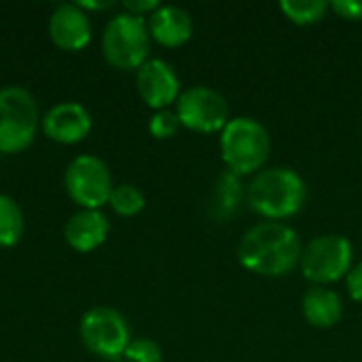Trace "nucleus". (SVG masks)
I'll list each match as a JSON object with an SVG mask.
<instances>
[{"label": "nucleus", "instance_id": "nucleus-1", "mask_svg": "<svg viewBox=\"0 0 362 362\" xmlns=\"http://www.w3.org/2000/svg\"><path fill=\"white\" fill-rule=\"evenodd\" d=\"M301 250L299 233L293 227L280 221H265L242 235L238 244V259L252 274L280 278L297 267Z\"/></svg>", "mask_w": 362, "mask_h": 362}, {"label": "nucleus", "instance_id": "nucleus-2", "mask_svg": "<svg viewBox=\"0 0 362 362\" xmlns=\"http://www.w3.org/2000/svg\"><path fill=\"white\" fill-rule=\"evenodd\" d=\"M305 199L308 187L303 178L284 165L261 170L246 189L248 206L269 221H282L297 214Z\"/></svg>", "mask_w": 362, "mask_h": 362}, {"label": "nucleus", "instance_id": "nucleus-3", "mask_svg": "<svg viewBox=\"0 0 362 362\" xmlns=\"http://www.w3.org/2000/svg\"><path fill=\"white\" fill-rule=\"evenodd\" d=\"M272 151V140L257 119L235 117L221 132V157L227 168L238 176L259 172Z\"/></svg>", "mask_w": 362, "mask_h": 362}, {"label": "nucleus", "instance_id": "nucleus-4", "mask_svg": "<svg viewBox=\"0 0 362 362\" xmlns=\"http://www.w3.org/2000/svg\"><path fill=\"white\" fill-rule=\"evenodd\" d=\"M102 51L110 66L119 70H138L151 51V32L144 17L127 11L117 13L104 28Z\"/></svg>", "mask_w": 362, "mask_h": 362}, {"label": "nucleus", "instance_id": "nucleus-5", "mask_svg": "<svg viewBox=\"0 0 362 362\" xmlns=\"http://www.w3.org/2000/svg\"><path fill=\"white\" fill-rule=\"evenodd\" d=\"M40 125L38 104L21 85L0 89V153L15 155L25 151Z\"/></svg>", "mask_w": 362, "mask_h": 362}, {"label": "nucleus", "instance_id": "nucleus-6", "mask_svg": "<svg viewBox=\"0 0 362 362\" xmlns=\"http://www.w3.org/2000/svg\"><path fill=\"white\" fill-rule=\"evenodd\" d=\"M78 335L83 346L98 358L108 362L121 361L129 341V325L121 312L108 305H95L81 318Z\"/></svg>", "mask_w": 362, "mask_h": 362}, {"label": "nucleus", "instance_id": "nucleus-7", "mask_svg": "<svg viewBox=\"0 0 362 362\" xmlns=\"http://www.w3.org/2000/svg\"><path fill=\"white\" fill-rule=\"evenodd\" d=\"M352 244L348 238L327 233L314 238L301 250V272L314 286H325L346 278L352 269Z\"/></svg>", "mask_w": 362, "mask_h": 362}, {"label": "nucleus", "instance_id": "nucleus-8", "mask_svg": "<svg viewBox=\"0 0 362 362\" xmlns=\"http://www.w3.org/2000/svg\"><path fill=\"white\" fill-rule=\"evenodd\" d=\"M66 193L81 210H100L115 189L108 165L95 155H78L64 174Z\"/></svg>", "mask_w": 362, "mask_h": 362}, {"label": "nucleus", "instance_id": "nucleus-9", "mask_svg": "<svg viewBox=\"0 0 362 362\" xmlns=\"http://www.w3.org/2000/svg\"><path fill=\"white\" fill-rule=\"evenodd\" d=\"M176 115L180 125L199 134H212L223 132L229 123V104L221 91L206 85H195L180 93Z\"/></svg>", "mask_w": 362, "mask_h": 362}, {"label": "nucleus", "instance_id": "nucleus-10", "mask_svg": "<svg viewBox=\"0 0 362 362\" xmlns=\"http://www.w3.org/2000/svg\"><path fill=\"white\" fill-rule=\"evenodd\" d=\"M136 87L146 106L165 110L180 98V78L174 68L159 57L146 59L136 70Z\"/></svg>", "mask_w": 362, "mask_h": 362}, {"label": "nucleus", "instance_id": "nucleus-11", "mask_svg": "<svg viewBox=\"0 0 362 362\" xmlns=\"http://www.w3.org/2000/svg\"><path fill=\"white\" fill-rule=\"evenodd\" d=\"M47 138L59 144H76L91 132V115L78 102H59L51 106L40 119Z\"/></svg>", "mask_w": 362, "mask_h": 362}, {"label": "nucleus", "instance_id": "nucleus-12", "mask_svg": "<svg viewBox=\"0 0 362 362\" xmlns=\"http://www.w3.org/2000/svg\"><path fill=\"white\" fill-rule=\"evenodd\" d=\"M49 36L62 51H81L91 40L89 15L76 2H64L55 6L49 17Z\"/></svg>", "mask_w": 362, "mask_h": 362}, {"label": "nucleus", "instance_id": "nucleus-13", "mask_svg": "<svg viewBox=\"0 0 362 362\" xmlns=\"http://www.w3.org/2000/svg\"><path fill=\"white\" fill-rule=\"evenodd\" d=\"M110 223L102 210H81L64 227L68 246L76 252H91L106 242Z\"/></svg>", "mask_w": 362, "mask_h": 362}, {"label": "nucleus", "instance_id": "nucleus-14", "mask_svg": "<svg viewBox=\"0 0 362 362\" xmlns=\"http://www.w3.org/2000/svg\"><path fill=\"white\" fill-rule=\"evenodd\" d=\"M146 25L151 38L163 47H180L193 36V17L176 4H161L155 13H151Z\"/></svg>", "mask_w": 362, "mask_h": 362}, {"label": "nucleus", "instance_id": "nucleus-15", "mask_svg": "<svg viewBox=\"0 0 362 362\" xmlns=\"http://www.w3.org/2000/svg\"><path fill=\"white\" fill-rule=\"evenodd\" d=\"M305 320L316 329H331L344 318L341 297L327 286H312L301 301Z\"/></svg>", "mask_w": 362, "mask_h": 362}, {"label": "nucleus", "instance_id": "nucleus-16", "mask_svg": "<svg viewBox=\"0 0 362 362\" xmlns=\"http://www.w3.org/2000/svg\"><path fill=\"white\" fill-rule=\"evenodd\" d=\"M244 189H242V180L238 174H233L231 170H225L212 191V202H210V212L214 218L218 221H229L242 202Z\"/></svg>", "mask_w": 362, "mask_h": 362}, {"label": "nucleus", "instance_id": "nucleus-17", "mask_svg": "<svg viewBox=\"0 0 362 362\" xmlns=\"http://www.w3.org/2000/svg\"><path fill=\"white\" fill-rule=\"evenodd\" d=\"M23 229L25 223L19 204L13 197L0 193V248L15 246L21 240Z\"/></svg>", "mask_w": 362, "mask_h": 362}, {"label": "nucleus", "instance_id": "nucleus-18", "mask_svg": "<svg viewBox=\"0 0 362 362\" xmlns=\"http://www.w3.org/2000/svg\"><path fill=\"white\" fill-rule=\"evenodd\" d=\"M329 6L331 4L327 0H282L280 2L282 13L299 25H310V23L320 21L325 13L329 11Z\"/></svg>", "mask_w": 362, "mask_h": 362}, {"label": "nucleus", "instance_id": "nucleus-19", "mask_svg": "<svg viewBox=\"0 0 362 362\" xmlns=\"http://www.w3.org/2000/svg\"><path fill=\"white\" fill-rule=\"evenodd\" d=\"M108 206L119 216H136L146 206V199H144V193L138 187L123 182V185H117L112 189V193L108 197Z\"/></svg>", "mask_w": 362, "mask_h": 362}, {"label": "nucleus", "instance_id": "nucleus-20", "mask_svg": "<svg viewBox=\"0 0 362 362\" xmlns=\"http://www.w3.org/2000/svg\"><path fill=\"white\" fill-rule=\"evenodd\" d=\"M123 358H125V362H161L163 361V352L153 339L138 337V339L129 341Z\"/></svg>", "mask_w": 362, "mask_h": 362}, {"label": "nucleus", "instance_id": "nucleus-21", "mask_svg": "<svg viewBox=\"0 0 362 362\" xmlns=\"http://www.w3.org/2000/svg\"><path fill=\"white\" fill-rule=\"evenodd\" d=\"M180 127V119L176 112H172L170 108L165 110H157L151 121H148V132L159 138V140H165V138H172Z\"/></svg>", "mask_w": 362, "mask_h": 362}, {"label": "nucleus", "instance_id": "nucleus-22", "mask_svg": "<svg viewBox=\"0 0 362 362\" xmlns=\"http://www.w3.org/2000/svg\"><path fill=\"white\" fill-rule=\"evenodd\" d=\"M331 8L344 19H350V21L362 19V0H335L331 2Z\"/></svg>", "mask_w": 362, "mask_h": 362}, {"label": "nucleus", "instance_id": "nucleus-23", "mask_svg": "<svg viewBox=\"0 0 362 362\" xmlns=\"http://www.w3.org/2000/svg\"><path fill=\"white\" fill-rule=\"evenodd\" d=\"M346 286H348V293L354 301L362 303V261L356 263L350 274L346 276Z\"/></svg>", "mask_w": 362, "mask_h": 362}, {"label": "nucleus", "instance_id": "nucleus-24", "mask_svg": "<svg viewBox=\"0 0 362 362\" xmlns=\"http://www.w3.org/2000/svg\"><path fill=\"white\" fill-rule=\"evenodd\" d=\"M161 4L157 0H125L123 2V8L132 15H138V17H144L146 13H155Z\"/></svg>", "mask_w": 362, "mask_h": 362}, {"label": "nucleus", "instance_id": "nucleus-25", "mask_svg": "<svg viewBox=\"0 0 362 362\" xmlns=\"http://www.w3.org/2000/svg\"><path fill=\"white\" fill-rule=\"evenodd\" d=\"M76 4H78L85 13H87V11H104V8L115 6V2H91V0H78Z\"/></svg>", "mask_w": 362, "mask_h": 362}, {"label": "nucleus", "instance_id": "nucleus-26", "mask_svg": "<svg viewBox=\"0 0 362 362\" xmlns=\"http://www.w3.org/2000/svg\"><path fill=\"white\" fill-rule=\"evenodd\" d=\"M115 362H125V361H115Z\"/></svg>", "mask_w": 362, "mask_h": 362}]
</instances>
